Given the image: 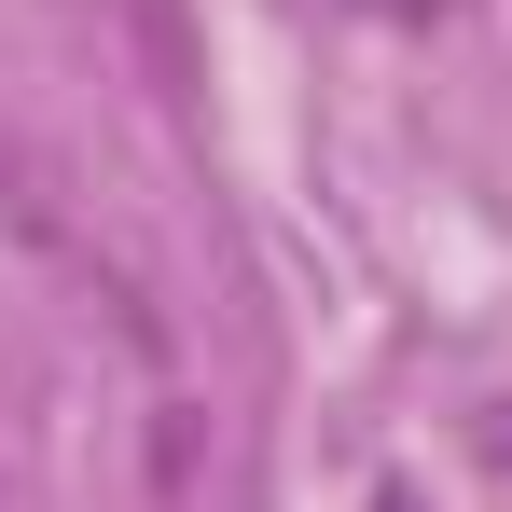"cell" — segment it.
<instances>
[{
	"label": "cell",
	"instance_id": "cell-1",
	"mask_svg": "<svg viewBox=\"0 0 512 512\" xmlns=\"http://www.w3.org/2000/svg\"><path fill=\"white\" fill-rule=\"evenodd\" d=\"M0 222H14L28 250H70V263H84V236H70V167H56L28 125H0Z\"/></svg>",
	"mask_w": 512,
	"mask_h": 512
}]
</instances>
